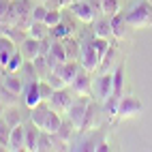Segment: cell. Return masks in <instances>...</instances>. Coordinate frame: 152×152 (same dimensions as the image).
I'll return each mask as SVG.
<instances>
[{"label": "cell", "instance_id": "cell-14", "mask_svg": "<svg viewBox=\"0 0 152 152\" xmlns=\"http://www.w3.org/2000/svg\"><path fill=\"white\" fill-rule=\"evenodd\" d=\"M109 22H111V37H114L116 41H122L126 37V28H131L126 24V17L122 13H116L114 17H109Z\"/></svg>", "mask_w": 152, "mask_h": 152}, {"label": "cell", "instance_id": "cell-29", "mask_svg": "<svg viewBox=\"0 0 152 152\" xmlns=\"http://www.w3.org/2000/svg\"><path fill=\"white\" fill-rule=\"evenodd\" d=\"M118 101H120V96H107L105 99V105H103V111L109 116V118H114V116H118Z\"/></svg>", "mask_w": 152, "mask_h": 152}, {"label": "cell", "instance_id": "cell-35", "mask_svg": "<svg viewBox=\"0 0 152 152\" xmlns=\"http://www.w3.org/2000/svg\"><path fill=\"white\" fill-rule=\"evenodd\" d=\"M45 79H47V82L52 84V86H54L56 90H58V88H66V84L62 82V79H60V75H58V73H54V71H49Z\"/></svg>", "mask_w": 152, "mask_h": 152}, {"label": "cell", "instance_id": "cell-36", "mask_svg": "<svg viewBox=\"0 0 152 152\" xmlns=\"http://www.w3.org/2000/svg\"><path fill=\"white\" fill-rule=\"evenodd\" d=\"M9 9H11V0H0V22H2V19H7Z\"/></svg>", "mask_w": 152, "mask_h": 152}, {"label": "cell", "instance_id": "cell-21", "mask_svg": "<svg viewBox=\"0 0 152 152\" xmlns=\"http://www.w3.org/2000/svg\"><path fill=\"white\" fill-rule=\"evenodd\" d=\"M111 77H114V96H122L124 94V69L118 66L111 73Z\"/></svg>", "mask_w": 152, "mask_h": 152}, {"label": "cell", "instance_id": "cell-39", "mask_svg": "<svg viewBox=\"0 0 152 152\" xmlns=\"http://www.w3.org/2000/svg\"><path fill=\"white\" fill-rule=\"evenodd\" d=\"M4 109H7V105L2 103V101H0V118H2V116H4Z\"/></svg>", "mask_w": 152, "mask_h": 152}, {"label": "cell", "instance_id": "cell-24", "mask_svg": "<svg viewBox=\"0 0 152 152\" xmlns=\"http://www.w3.org/2000/svg\"><path fill=\"white\" fill-rule=\"evenodd\" d=\"M60 124H62V116L58 114V111H54L52 109V114H49V118H47V122H45V129L43 131H47V133H58V129H60Z\"/></svg>", "mask_w": 152, "mask_h": 152}, {"label": "cell", "instance_id": "cell-10", "mask_svg": "<svg viewBox=\"0 0 152 152\" xmlns=\"http://www.w3.org/2000/svg\"><path fill=\"white\" fill-rule=\"evenodd\" d=\"M49 114H52V107H49V103H39L37 107H32L30 109V122H32L37 129H45V122H47V118H49Z\"/></svg>", "mask_w": 152, "mask_h": 152}, {"label": "cell", "instance_id": "cell-23", "mask_svg": "<svg viewBox=\"0 0 152 152\" xmlns=\"http://www.w3.org/2000/svg\"><path fill=\"white\" fill-rule=\"evenodd\" d=\"M75 131H77V126L66 118V120H62V124H60V129H58V133H56V135L62 139V141H66V144H69V139H71V135H73Z\"/></svg>", "mask_w": 152, "mask_h": 152}, {"label": "cell", "instance_id": "cell-1", "mask_svg": "<svg viewBox=\"0 0 152 152\" xmlns=\"http://www.w3.org/2000/svg\"><path fill=\"white\" fill-rule=\"evenodd\" d=\"M124 17H126V24L135 30L152 26V2L150 0H139Z\"/></svg>", "mask_w": 152, "mask_h": 152}, {"label": "cell", "instance_id": "cell-16", "mask_svg": "<svg viewBox=\"0 0 152 152\" xmlns=\"http://www.w3.org/2000/svg\"><path fill=\"white\" fill-rule=\"evenodd\" d=\"M2 88L9 90V92H13V94H17V96L24 92L22 79H19L15 73H11V71H4V75H2Z\"/></svg>", "mask_w": 152, "mask_h": 152}, {"label": "cell", "instance_id": "cell-2", "mask_svg": "<svg viewBox=\"0 0 152 152\" xmlns=\"http://www.w3.org/2000/svg\"><path fill=\"white\" fill-rule=\"evenodd\" d=\"M88 105H90V96H79V99H73V103H71V107L66 111V118L77 126V131H82V126H84Z\"/></svg>", "mask_w": 152, "mask_h": 152}, {"label": "cell", "instance_id": "cell-3", "mask_svg": "<svg viewBox=\"0 0 152 152\" xmlns=\"http://www.w3.org/2000/svg\"><path fill=\"white\" fill-rule=\"evenodd\" d=\"M141 109H144V105H141V101L137 96H131V94H122L118 101V116L120 118H135L141 114Z\"/></svg>", "mask_w": 152, "mask_h": 152}, {"label": "cell", "instance_id": "cell-30", "mask_svg": "<svg viewBox=\"0 0 152 152\" xmlns=\"http://www.w3.org/2000/svg\"><path fill=\"white\" fill-rule=\"evenodd\" d=\"M54 90H56V88L49 84L47 79H39V94H41V101H45V103H47V101L52 99Z\"/></svg>", "mask_w": 152, "mask_h": 152}, {"label": "cell", "instance_id": "cell-42", "mask_svg": "<svg viewBox=\"0 0 152 152\" xmlns=\"http://www.w3.org/2000/svg\"><path fill=\"white\" fill-rule=\"evenodd\" d=\"M150 2H152V0H150Z\"/></svg>", "mask_w": 152, "mask_h": 152}, {"label": "cell", "instance_id": "cell-22", "mask_svg": "<svg viewBox=\"0 0 152 152\" xmlns=\"http://www.w3.org/2000/svg\"><path fill=\"white\" fill-rule=\"evenodd\" d=\"M94 37H103V39L111 37V22H109V17L101 19V22L94 19Z\"/></svg>", "mask_w": 152, "mask_h": 152}, {"label": "cell", "instance_id": "cell-12", "mask_svg": "<svg viewBox=\"0 0 152 152\" xmlns=\"http://www.w3.org/2000/svg\"><path fill=\"white\" fill-rule=\"evenodd\" d=\"M17 52V47H15V41L11 37H7V34H2L0 37V66L2 69H7V62L11 60V56Z\"/></svg>", "mask_w": 152, "mask_h": 152}, {"label": "cell", "instance_id": "cell-7", "mask_svg": "<svg viewBox=\"0 0 152 152\" xmlns=\"http://www.w3.org/2000/svg\"><path fill=\"white\" fill-rule=\"evenodd\" d=\"M47 103H49V107L54 111H58V114H66L71 103H73V96H71V92L66 88H58V90H54V94H52V99H49Z\"/></svg>", "mask_w": 152, "mask_h": 152}, {"label": "cell", "instance_id": "cell-5", "mask_svg": "<svg viewBox=\"0 0 152 152\" xmlns=\"http://www.w3.org/2000/svg\"><path fill=\"white\" fill-rule=\"evenodd\" d=\"M71 13L84 24H94V19H96L94 4H90L88 0H75V2L71 4Z\"/></svg>", "mask_w": 152, "mask_h": 152}, {"label": "cell", "instance_id": "cell-25", "mask_svg": "<svg viewBox=\"0 0 152 152\" xmlns=\"http://www.w3.org/2000/svg\"><path fill=\"white\" fill-rule=\"evenodd\" d=\"M11 131H13V126L9 124L4 118H0V146L4 150L9 148V141H11Z\"/></svg>", "mask_w": 152, "mask_h": 152}, {"label": "cell", "instance_id": "cell-6", "mask_svg": "<svg viewBox=\"0 0 152 152\" xmlns=\"http://www.w3.org/2000/svg\"><path fill=\"white\" fill-rule=\"evenodd\" d=\"M92 73H88L86 69H79V73L75 75L73 84H71L69 88H73V92L77 96H90L92 94V77H90Z\"/></svg>", "mask_w": 152, "mask_h": 152}, {"label": "cell", "instance_id": "cell-11", "mask_svg": "<svg viewBox=\"0 0 152 152\" xmlns=\"http://www.w3.org/2000/svg\"><path fill=\"white\" fill-rule=\"evenodd\" d=\"M47 60H49V66H56L60 62L66 60V52H64V45H62V39H54L49 43V52H47Z\"/></svg>", "mask_w": 152, "mask_h": 152}, {"label": "cell", "instance_id": "cell-27", "mask_svg": "<svg viewBox=\"0 0 152 152\" xmlns=\"http://www.w3.org/2000/svg\"><path fill=\"white\" fill-rule=\"evenodd\" d=\"M24 62H26V60H24L22 52H19V49H17V52H15V54L11 56V60H9V62H7V69H4V71H11V73H17V71H22Z\"/></svg>", "mask_w": 152, "mask_h": 152}, {"label": "cell", "instance_id": "cell-32", "mask_svg": "<svg viewBox=\"0 0 152 152\" xmlns=\"http://www.w3.org/2000/svg\"><path fill=\"white\" fill-rule=\"evenodd\" d=\"M43 22L49 26V30H52L56 24H60V22H62V13H60L58 11V9H49V11H47V15H45V19H43Z\"/></svg>", "mask_w": 152, "mask_h": 152}, {"label": "cell", "instance_id": "cell-33", "mask_svg": "<svg viewBox=\"0 0 152 152\" xmlns=\"http://www.w3.org/2000/svg\"><path fill=\"white\" fill-rule=\"evenodd\" d=\"M49 32H52V37H54V39H64V37H69V34H71V28H69L66 24L60 22V24H56L52 30H49Z\"/></svg>", "mask_w": 152, "mask_h": 152}, {"label": "cell", "instance_id": "cell-9", "mask_svg": "<svg viewBox=\"0 0 152 152\" xmlns=\"http://www.w3.org/2000/svg\"><path fill=\"white\" fill-rule=\"evenodd\" d=\"M19 52H22L26 62H34V60L41 56V41H37V39L26 34V39L19 43Z\"/></svg>", "mask_w": 152, "mask_h": 152}, {"label": "cell", "instance_id": "cell-31", "mask_svg": "<svg viewBox=\"0 0 152 152\" xmlns=\"http://www.w3.org/2000/svg\"><path fill=\"white\" fill-rule=\"evenodd\" d=\"M62 45H64V52H66V60H75L77 56V45H75V39L73 37H64L62 39Z\"/></svg>", "mask_w": 152, "mask_h": 152}, {"label": "cell", "instance_id": "cell-8", "mask_svg": "<svg viewBox=\"0 0 152 152\" xmlns=\"http://www.w3.org/2000/svg\"><path fill=\"white\" fill-rule=\"evenodd\" d=\"M79 69H82V66H79V64L75 62V60H64V62L56 64V66H54L52 71H54V73H58V75H60V79H62V82L66 84V88H69L71 84H73L75 75L79 73Z\"/></svg>", "mask_w": 152, "mask_h": 152}, {"label": "cell", "instance_id": "cell-34", "mask_svg": "<svg viewBox=\"0 0 152 152\" xmlns=\"http://www.w3.org/2000/svg\"><path fill=\"white\" fill-rule=\"evenodd\" d=\"M49 9L45 4H39V7H32V11H30V17H32V22H43L45 15H47Z\"/></svg>", "mask_w": 152, "mask_h": 152}, {"label": "cell", "instance_id": "cell-20", "mask_svg": "<svg viewBox=\"0 0 152 152\" xmlns=\"http://www.w3.org/2000/svg\"><path fill=\"white\" fill-rule=\"evenodd\" d=\"M99 11L105 17H114L116 13H120V0H101L99 2Z\"/></svg>", "mask_w": 152, "mask_h": 152}, {"label": "cell", "instance_id": "cell-28", "mask_svg": "<svg viewBox=\"0 0 152 152\" xmlns=\"http://www.w3.org/2000/svg\"><path fill=\"white\" fill-rule=\"evenodd\" d=\"M4 120L11 126H17V124H22V114H19V111L15 109V105H11V107H7L4 109V116H2Z\"/></svg>", "mask_w": 152, "mask_h": 152}, {"label": "cell", "instance_id": "cell-15", "mask_svg": "<svg viewBox=\"0 0 152 152\" xmlns=\"http://www.w3.org/2000/svg\"><path fill=\"white\" fill-rule=\"evenodd\" d=\"M9 150H26V124H17L11 131V141H9Z\"/></svg>", "mask_w": 152, "mask_h": 152}, {"label": "cell", "instance_id": "cell-40", "mask_svg": "<svg viewBox=\"0 0 152 152\" xmlns=\"http://www.w3.org/2000/svg\"><path fill=\"white\" fill-rule=\"evenodd\" d=\"M0 150H4V148H2V146H0Z\"/></svg>", "mask_w": 152, "mask_h": 152}, {"label": "cell", "instance_id": "cell-26", "mask_svg": "<svg viewBox=\"0 0 152 152\" xmlns=\"http://www.w3.org/2000/svg\"><path fill=\"white\" fill-rule=\"evenodd\" d=\"M90 43H92V47L96 49V54L101 56V60H105V56H107V52H109V39H103V37H94Z\"/></svg>", "mask_w": 152, "mask_h": 152}, {"label": "cell", "instance_id": "cell-37", "mask_svg": "<svg viewBox=\"0 0 152 152\" xmlns=\"http://www.w3.org/2000/svg\"><path fill=\"white\" fill-rule=\"evenodd\" d=\"M94 150H96V152H107V150H109V144H107V141H101V144L94 146Z\"/></svg>", "mask_w": 152, "mask_h": 152}, {"label": "cell", "instance_id": "cell-17", "mask_svg": "<svg viewBox=\"0 0 152 152\" xmlns=\"http://www.w3.org/2000/svg\"><path fill=\"white\" fill-rule=\"evenodd\" d=\"M96 94L103 101L114 94V77H111V73H105V75H101L96 79Z\"/></svg>", "mask_w": 152, "mask_h": 152}, {"label": "cell", "instance_id": "cell-13", "mask_svg": "<svg viewBox=\"0 0 152 152\" xmlns=\"http://www.w3.org/2000/svg\"><path fill=\"white\" fill-rule=\"evenodd\" d=\"M24 103L26 107H37L39 103H43L41 101V94H39V79H32V82H28L26 88H24Z\"/></svg>", "mask_w": 152, "mask_h": 152}, {"label": "cell", "instance_id": "cell-41", "mask_svg": "<svg viewBox=\"0 0 152 152\" xmlns=\"http://www.w3.org/2000/svg\"><path fill=\"white\" fill-rule=\"evenodd\" d=\"M11 2H13V0H11Z\"/></svg>", "mask_w": 152, "mask_h": 152}, {"label": "cell", "instance_id": "cell-4", "mask_svg": "<svg viewBox=\"0 0 152 152\" xmlns=\"http://www.w3.org/2000/svg\"><path fill=\"white\" fill-rule=\"evenodd\" d=\"M79 62H82V69H86L88 73H94L103 60L92 47V43H86V45H82V52H79Z\"/></svg>", "mask_w": 152, "mask_h": 152}, {"label": "cell", "instance_id": "cell-19", "mask_svg": "<svg viewBox=\"0 0 152 152\" xmlns=\"http://www.w3.org/2000/svg\"><path fill=\"white\" fill-rule=\"evenodd\" d=\"M47 34H49V26H47L45 22H32V24H30V28H28V37L37 39V41L47 39Z\"/></svg>", "mask_w": 152, "mask_h": 152}, {"label": "cell", "instance_id": "cell-38", "mask_svg": "<svg viewBox=\"0 0 152 152\" xmlns=\"http://www.w3.org/2000/svg\"><path fill=\"white\" fill-rule=\"evenodd\" d=\"M73 2H75V0H60V4H64V7H71Z\"/></svg>", "mask_w": 152, "mask_h": 152}, {"label": "cell", "instance_id": "cell-18", "mask_svg": "<svg viewBox=\"0 0 152 152\" xmlns=\"http://www.w3.org/2000/svg\"><path fill=\"white\" fill-rule=\"evenodd\" d=\"M39 133H41V129H37L32 122L26 124V150H39Z\"/></svg>", "mask_w": 152, "mask_h": 152}]
</instances>
